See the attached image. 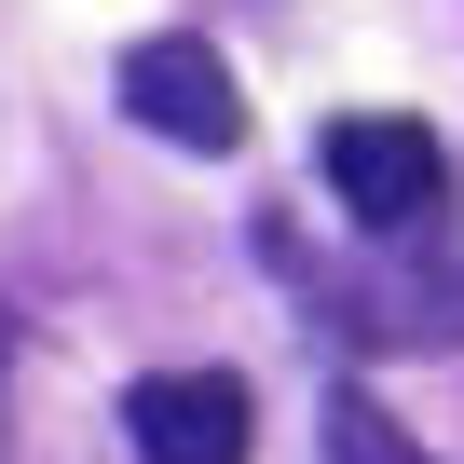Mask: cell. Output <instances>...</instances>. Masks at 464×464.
Returning a JSON list of instances; mask_svg holds the SVG:
<instances>
[{
  "label": "cell",
  "mask_w": 464,
  "mask_h": 464,
  "mask_svg": "<svg viewBox=\"0 0 464 464\" xmlns=\"http://www.w3.org/2000/svg\"><path fill=\"white\" fill-rule=\"evenodd\" d=\"M314 178H328V205H342L355 232H410V218L450 191V150H437V123H410V110H342V123L314 137Z\"/></svg>",
  "instance_id": "cell-1"
},
{
  "label": "cell",
  "mask_w": 464,
  "mask_h": 464,
  "mask_svg": "<svg viewBox=\"0 0 464 464\" xmlns=\"http://www.w3.org/2000/svg\"><path fill=\"white\" fill-rule=\"evenodd\" d=\"M110 82H123V123H150V137H178V150H246V82H232V55L191 42V28L123 42Z\"/></svg>",
  "instance_id": "cell-2"
},
{
  "label": "cell",
  "mask_w": 464,
  "mask_h": 464,
  "mask_svg": "<svg viewBox=\"0 0 464 464\" xmlns=\"http://www.w3.org/2000/svg\"><path fill=\"white\" fill-rule=\"evenodd\" d=\"M123 437H137V464H246L260 450V410H246L232 369H150L123 396Z\"/></svg>",
  "instance_id": "cell-3"
},
{
  "label": "cell",
  "mask_w": 464,
  "mask_h": 464,
  "mask_svg": "<svg viewBox=\"0 0 464 464\" xmlns=\"http://www.w3.org/2000/svg\"><path fill=\"white\" fill-rule=\"evenodd\" d=\"M314 464H423V450H410V423H396L382 396H355V382H342V396L314 410Z\"/></svg>",
  "instance_id": "cell-4"
}]
</instances>
